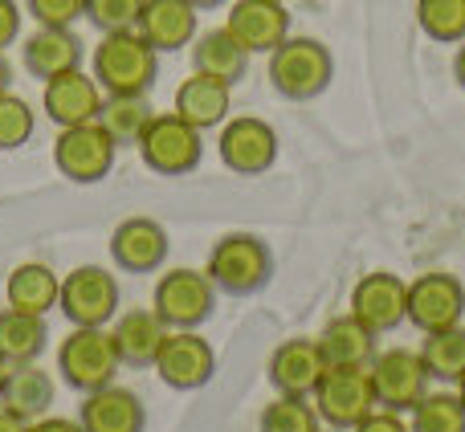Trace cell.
I'll return each mask as SVG.
<instances>
[{"label":"cell","instance_id":"cell-1","mask_svg":"<svg viewBox=\"0 0 465 432\" xmlns=\"http://www.w3.org/2000/svg\"><path fill=\"white\" fill-rule=\"evenodd\" d=\"M160 78V54L135 29L103 33L94 45V82L103 94H147Z\"/></svg>","mask_w":465,"mask_h":432},{"label":"cell","instance_id":"cell-2","mask_svg":"<svg viewBox=\"0 0 465 432\" xmlns=\"http://www.w3.org/2000/svg\"><path fill=\"white\" fill-rule=\"evenodd\" d=\"M335 78V57L314 37H286L270 54V86L290 103H311Z\"/></svg>","mask_w":465,"mask_h":432},{"label":"cell","instance_id":"cell-3","mask_svg":"<svg viewBox=\"0 0 465 432\" xmlns=\"http://www.w3.org/2000/svg\"><path fill=\"white\" fill-rule=\"evenodd\" d=\"M204 273L213 278V286H217L221 294L249 298L270 281L273 257H270V249H265V241L253 237V232H225V237L213 245L209 270Z\"/></svg>","mask_w":465,"mask_h":432},{"label":"cell","instance_id":"cell-4","mask_svg":"<svg viewBox=\"0 0 465 432\" xmlns=\"http://www.w3.org/2000/svg\"><path fill=\"white\" fill-rule=\"evenodd\" d=\"M123 368L114 339L106 327H74L70 339L57 347V371L74 392H98V388L114 384V371Z\"/></svg>","mask_w":465,"mask_h":432},{"label":"cell","instance_id":"cell-5","mask_svg":"<svg viewBox=\"0 0 465 432\" xmlns=\"http://www.w3.org/2000/svg\"><path fill=\"white\" fill-rule=\"evenodd\" d=\"M119 143L106 135L103 123H78V127H62L54 139V168L62 172L70 184H98L111 176Z\"/></svg>","mask_w":465,"mask_h":432},{"label":"cell","instance_id":"cell-6","mask_svg":"<svg viewBox=\"0 0 465 432\" xmlns=\"http://www.w3.org/2000/svg\"><path fill=\"white\" fill-rule=\"evenodd\" d=\"M213 306H217V286L204 270H168L155 281L152 310L168 330H196L213 319Z\"/></svg>","mask_w":465,"mask_h":432},{"label":"cell","instance_id":"cell-7","mask_svg":"<svg viewBox=\"0 0 465 432\" xmlns=\"http://www.w3.org/2000/svg\"><path fill=\"white\" fill-rule=\"evenodd\" d=\"M135 147L155 176H188L204 155V131H196L176 111H168L155 114L152 127L143 131V139Z\"/></svg>","mask_w":465,"mask_h":432},{"label":"cell","instance_id":"cell-8","mask_svg":"<svg viewBox=\"0 0 465 432\" xmlns=\"http://www.w3.org/2000/svg\"><path fill=\"white\" fill-rule=\"evenodd\" d=\"M319 420L331 428H355L371 408H376V388H371L368 368H327L319 388L311 392Z\"/></svg>","mask_w":465,"mask_h":432},{"label":"cell","instance_id":"cell-9","mask_svg":"<svg viewBox=\"0 0 465 432\" xmlns=\"http://www.w3.org/2000/svg\"><path fill=\"white\" fill-rule=\"evenodd\" d=\"M57 310L70 319V327H106L119 314V281L103 265H78L62 278Z\"/></svg>","mask_w":465,"mask_h":432},{"label":"cell","instance_id":"cell-10","mask_svg":"<svg viewBox=\"0 0 465 432\" xmlns=\"http://www.w3.org/2000/svg\"><path fill=\"white\" fill-rule=\"evenodd\" d=\"M371 371V388H376V404L392 412H412L420 400L429 396V368L420 359V351H384L368 363Z\"/></svg>","mask_w":465,"mask_h":432},{"label":"cell","instance_id":"cell-11","mask_svg":"<svg viewBox=\"0 0 465 432\" xmlns=\"http://www.w3.org/2000/svg\"><path fill=\"white\" fill-rule=\"evenodd\" d=\"M217 152L232 176H262L278 160V131L257 114H237L221 123Z\"/></svg>","mask_w":465,"mask_h":432},{"label":"cell","instance_id":"cell-12","mask_svg":"<svg viewBox=\"0 0 465 432\" xmlns=\"http://www.w3.org/2000/svg\"><path fill=\"white\" fill-rule=\"evenodd\" d=\"M155 376L176 392H196L213 379L217 371V351L209 347V339H201L196 330H168L160 355H155Z\"/></svg>","mask_w":465,"mask_h":432},{"label":"cell","instance_id":"cell-13","mask_svg":"<svg viewBox=\"0 0 465 432\" xmlns=\"http://www.w3.org/2000/svg\"><path fill=\"white\" fill-rule=\"evenodd\" d=\"M351 314L371 330V335H384L396 330L401 322H409V281L401 273H363L360 286L351 294Z\"/></svg>","mask_w":465,"mask_h":432},{"label":"cell","instance_id":"cell-14","mask_svg":"<svg viewBox=\"0 0 465 432\" xmlns=\"http://www.w3.org/2000/svg\"><path fill=\"white\" fill-rule=\"evenodd\" d=\"M465 314V286L453 273L429 270L417 281H409V322L417 330H441L458 327Z\"/></svg>","mask_w":465,"mask_h":432},{"label":"cell","instance_id":"cell-15","mask_svg":"<svg viewBox=\"0 0 465 432\" xmlns=\"http://www.w3.org/2000/svg\"><path fill=\"white\" fill-rule=\"evenodd\" d=\"M41 103H45V119L57 127H78V123H94L103 114V86L94 82V74L65 70L57 78L41 82Z\"/></svg>","mask_w":465,"mask_h":432},{"label":"cell","instance_id":"cell-16","mask_svg":"<svg viewBox=\"0 0 465 432\" xmlns=\"http://www.w3.org/2000/svg\"><path fill=\"white\" fill-rule=\"evenodd\" d=\"M225 29L249 54H273L290 37V13L282 0H232Z\"/></svg>","mask_w":465,"mask_h":432},{"label":"cell","instance_id":"cell-17","mask_svg":"<svg viewBox=\"0 0 465 432\" xmlns=\"http://www.w3.org/2000/svg\"><path fill=\"white\" fill-rule=\"evenodd\" d=\"M111 257L127 273H155L168 261V229L152 216H127L111 232Z\"/></svg>","mask_w":465,"mask_h":432},{"label":"cell","instance_id":"cell-18","mask_svg":"<svg viewBox=\"0 0 465 432\" xmlns=\"http://www.w3.org/2000/svg\"><path fill=\"white\" fill-rule=\"evenodd\" d=\"M196 13L201 8L188 0H143L135 33L155 49V54H172V49L193 45L196 37Z\"/></svg>","mask_w":465,"mask_h":432},{"label":"cell","instance_id":"cell-19","mask_svg":"<svg viewBox=\"0 0 465 432\" xmlns=\"http://www.w3.org/2000/svg\"><path fill=\"white\" fill-rule=\"evenodd\" d=\"M322 371L327 363H322L314 339H286L270 355V384L278 388V396H311Z\"/></svg>","mask_w":465,"mask_h":432},{"label":"cell","instance_id":"cell-20","mask_svg":"<svg viewBox=\"0 0 465 432\" xmlns=\"http://www.w3.org/2000/svg\"><path fill=\"white\" fill-rule=\"evenodd\" d=\"M78 425L82 432H143L147 412L135 392L106 384L98 392H86V400L78 408Z\"/></svg>","mask_w":465,"mask_h":432},{"label":"cell","instance_id":"cell-21","mask_svg":"<svg viewBox=\"0 0 465 432\" xmlns=\"http://www.w3.org/2000/svg\"><path fill=\"white\" fill-rule=\"evenodd\" d=\"M21 62L33 78L49 82L65 70L82 65V41L74 29H54V25H37L21 45Z\"/></svg>","mask_w":465,"mask_h":432},{"label":"cell","instance_id":"cell-22","mask_svg":"<svg viewBox=\"0 0 465 432\" xmlns=\"http://www.w3.org/2000/svg\"><path fill=\"white\" fill-rule=\"evenodd\" d=\"M111 339H114V351H119V359L127 363V368H152L160 347H163V339H168V327H163V319L152 310V306H139V310H127L114 319Z\"/></svg>","mask_w":465,"mask_h":432},{"label":"cell","instance_id":"cell-23","mask_svg":"<svg viewBox=\"0 0 465 432\" xmlns=\"http://www.w3.org/2000/svg\"><path fill=\"white\" fill-rule=\"evenodd\" d=\"M229 90H232L229 82L193 70V78H184L176 86V114L184 123H193L196 131L221 127V123L229 119V111H232V94H229Z\"/></svg>","mask_w":465,"mask_h":432},{"label":"cell","instance_id":"cell-24","mask_svg":"<svg viewBox=\"0 0 465 432\" xmlns=\"http://www.w3.org/2000/svg\"><path fill=\"white\" fill-rule=\"evenodd\" d=\"M49 404H54V379H49L45 368H37V359L13 363L5 371V384H0V408L5 412L33 425L37 417H45Z\"/></svg>","mask_w":465,"mask_h":432},{"label":"cell","instance_id":"cell-25","mask_svg":"<svg viewBox=\"0 0 465 432\" xmlns=\"http://www.w3.org/2000/svg\"><path fill=\"white\" fill-rule=\"evenodd\" d=\"M314 343H319V355L327 368H368L376 359V335L355 314L331 319Z\"/></svg>","mask_w":465,"mask_h":432},{"label":"cell","instance_id":"cell-26","mask_svg":"<svg viewBox=\"0 0 465 432\" xmlns=\"http://www.w3.org/2000/svg\"><path fill=\"white\" fill-rule=\"evenodd\" d=\"M193 70L237 86L249 70V49L232 37L225 25H221V29H209V33H196L193 37Z\"/></svg>","mask_w":465,"mask_h":432},{"label":"cell","instance_id":"cell-27","mask_svg":"<svg viewBox=\"0 0 465 432\" xmlns=\"http://www.w3.org/2000/svg\"><path fill=\"white\" fill-rule=\"evenodd\" d=\"M8 306L13 310H25V314H41L45 319L49 310L57 306V294H62V278H57L49 265L41 261H25L8 273Z\"/></svg>","mask_w":465,"mask_h":432},{"label":"cell","instance_id":"cell-28","mask_svg":"<svg viewBox=\"0 0 465 432\" xmlns=\"http://www.w3.org/2000/svg\"><path fill=\"white\" fill-rule=\"evenodd\" d=\"M41 351H45V319L8 306L0 314V359L13 368V363H33Z\"/></svg>","mask_w":465,"mask_h":432},{"label":"cell","instance_id":"cell-29","mask_svg":"<svg viewBox=\"0 0 465 432\" xmlns=\"http://www.w3.org/2000/svg\"><path fill=\"white\" fill-rule=\"evenodd\" d=\"M155 111L152 103H147V94H106L103 103V114H98V123L106 127V135L114 139V143H131L135 147L139 139H143V131L152 127Z\"/></svg>","mask_w":465,"mask_h":432},{"label":"cell","instance_id":"cell-30","mask_svg":"<svg viewBox=\"0 0 465 432\" xmlns=\"http://www.w3.org/2000/svg\"><path fill=\"white\" fill-rule=\"evenodd\" d=\"M420 359H425L429 376L441 379V384H458L465 376V327H441L429 330L425 343H420Z\"/></svg>","mask_w":465,"mask_h":432},{"label":"cell","instance_id":"cell-31","mask_svg":"<svg viewBox=\"0 0 465 432\" xmlns=\"http://www.w3.org/2000/svg\"><path fill=\"white\" fill-rule=\"evenodd\" d=\"M417 25L441 45L465 41V0H417Z\"/></svg>","mask_w":465,"mask_h":432},{"label":"cell","instance_id":"cell-32","mask_svg":"<svg viewBox=\"0 0 465 432\" xmlns=\"http://www.w3.org/2000/svg\"><path fill=\"white\" fill-rule=\"evenodd\" d=\"M412 432H465V400L458 392H429L412 408Z\"/></svg>","mask_w":465,"mask_h":432},{"label":"cell","instance_id":"cell-33","mask_svg":"<svg viewBox=\"0 0 465 432\" xmlns=\"http://www.w3.org/2000/svg\"><path fill=\"white\" fill-rule=\"evenodd\" d=\"M262 432H319V412H314L311 396H278L273 404H265Z\"/></svg>","mask_w":465,"mask_h":432},{"label":"cell","instance_id":"cell-34","mask_svg":"<svg viewBox=\"0 0 465 432\" xmlns=\"http://www.w3.org/2000/svg\"><path fill=\"white\" fill-rule=\"evenodd\" d=\"M33 131H37L33 106L5 90V94H0V152H21L33 139Z\"/></svg>","mask_w":465,"mask_h":432},{"label":"cell","instance_id":"cell-35","mask_svg":"<svg viewBox=\"0 0 465 432\" xmlns=\"http://www.w3.org/2000/svg\"><path fill=\"white\" fill-rule=\"evenodd\" d=\"M143 0H86V21L98 33H119V29H135Z\"/></svg>","mask_w":465,"mask_h":432},{"label":"cell","instance_id":"cell-36","mask_svg":"<svg viewBox=\"0 0 465 432\" xmlns=\"http://www.w3.org/2000/svg\"><path fill=\"white\" fill-rule=\"evenodd\" d=\"M25 13H29L37 25L70 29L78 16H86V0H25Z\"/></svg>","mask_w":465,"mask_h":432},{"label":"cell","instance_id":"cell-37","mask_svg":"<svg viewBox=\"0 0 465 432\" xmlns=\"http://www.w3.org/2000/svg\"><path fill=\"white\" fill-rule=\"evenodd\" d=\"M347 432H412V428L404 425V417H401V412H392V408H380V404H376V408H371L368 417L360 420V425H355V428H347Z\"/></svg>","mask_w":465,"mask_h":432},{"label":"cell","instance_id":"cell-38","mask_svg":"<svg viewBox=\"0 0 465 432\" xmlns=\"http://www.w3.org/2000/svg\"><path fill=\"white\" fill-rule=\"evenodd\" d=\"M16 33H21V5L16 0H0V54L16 41Z\"/></svg>","mask_w":465,"mask_h":432},{"label":"cell","instance_id":"cell-39","mask_svg":"<svg viewBox=\"0 0 465 432\" xmlns=\"http://www.w3.org/2000/svg\"><path fill=\"white\" fill-rule=\"evenodd\" d=\"M29 432H82L78 420H65V417H37L29 425Z\"/></svg>","mask_w":465,"mask_h":432},{"label":"cell","instance_id":"cell-40","mask_svg":"<svg viewBox=\"0 0 465 432\" xmlns=\"http://www.w3.org/2000/svg\"><path fill=\"white\" fill-rule=\"evenodd\" d=\"M0 432H29V420H21V417L0 408Z\"/></svg>","mask_w":465,"mask_h":432},{"label":"cell","instance_id":"cell-41","mask_svg":"<svg viewBox=\"0 0 465 432\" xmlns=\"http://www.w3.org/2000/svg\"><path fill=\"white\" fill-rule=\"evenodd\" d=\"M453 78H458V86L465 90V41L458 45V57H453Z\"/></svg>","mask_w":465,"mask_h":432},{"label":"cell","instance_id":"cell-42","mask_svg":"<svg viewBox=\"0 0 465 432\" xmlns=\"http://www.w3.org/2000/svg\"><path fill=\"white\" fill-rule=\"evenodd\" d=\"M8 78H13V70H8L5 54H0V94H5V90H8Z\"/></svg>","mask_w":465,"mask_h":432},{"label":"cell","instance_id":"cell-43","mask_svg":"<svg viewBox=\"0 0 465 432\" xmlns=\"http://www.w3.org/2000/svg\"><path fill=\"white\" fill-rule=\"evenodd\" d=\"M188 5H196V8H217V5H225V0H188Z\"/></svg>","mask_w":465,"mask_h":432},{"label":"cell","instance_id":"cell-44","mask_svg":"<svg viewBox=\"0 0 465 432\" xmlns=\"http://www.w3.org/2000/svg\"><path fill=\"white\" fill-rule=\"evenodd\" d=\"M458 396H461V400H465V376L458 379Z\"/></svg>","mask_w":465,"mask_h":432},{"label":"cell","instance_id":"cell-45","mask_svg":"<svg viewBox=\"0 0 465 432\" xmlns=\"http://www.w3.org/2000/svg\"><path fill=\"white\" fill-rule=\"evenodd\" d=\"M5 371H8V363H5V359H0V384H5Z\"/></svg>","mask_w":465,"mask_h":432},{"label":"cell","instance_id":"cell-46","mask_svg":"<svg viewBox=\"0 0 465 432\" xmlns=\"http://www.w3.org/2000/svg\"><path fill=\"white\" fill-rule=\"evenodd\" d=\"M319 432H322V428H319ZM327 432H343V428H327Z\"/></svg>","mask_w":465,"mask_h":432}]
</instances>
